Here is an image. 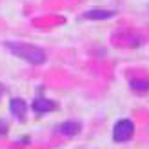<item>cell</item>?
Returning a JSON list of instances; mask_svg holds the SVG:
<instances>
[{
  "mask_svg": "<svg viewBox=\"0 0 149 149\" xmlns=\"http://www.w3.org/2000/svg\"><path fill=\"white\" fill-rule=\"evenodd\" d=\"M111 17H115V11H107V9H91L82 15V18L86 20H106Z\"/></svg>",
  "mask_w": 149,
  "mask_h": 149,
  "instance_id": "obj_4",
  "label": "cell"
},
{
  "mask_svg": "<svg viewBox=\"0 0 149 149\" xmlns=\"http://www.w3.org/2000/svg\"><path fill=\"white\" fill-rule=\"evenodd\" d=\"M33 109H35V113H38V115L51 113V111L56 109V102L49 100V98H42V96H38V98H35V102H33Z\"/></svg>",
  "mask_w": 149,
  "mask_h": 149,
  "instance_id": "obj_3",
  "label": "cell"
},
{
  "mask_svg": "<svg viewBox=\"0 0 149 149\" xmlns=\"http://www.w3.org/2000/svg\"><path fill=\"white\" fill-rule=\"evenodd\" d=\"M58 131H60L62 135L73 136V135H77V133L80 131V124L78 122H73V120H68V122H64L60 127H58Z\"/></svg>",
  "mask_w": 149,
  "mask_h": 149,
  "instance_id": "obj_6",
  "label": "cell"
},
{
  "mask_svg": "<svg viewBox=\"0 0 149 149\" xmlns=\"http://www.w3.org/2000/svg\"><path fill=\"white\" fill-rule=\"evenodd\" d=\"M135 133V125L131 120H118L113 129V138L116 142H127Z\"/></svg>",
  "mask_w": 149,
  "mask_h": 149,
  "instance_id": "obj_2",
  "label": "cell"
},
{
  "mask_svg": "<svg viewBox=\"0 0 149 149\" xmlns=\"http://www.w3.org/2000/svg\"><path fill=\"white\" fill-rule=\"evenodd\" d=\"M6 47L11 51L13 55L20 56L22 60H26L33 65H40L46 62V53L40 49L33 46V44H26V42H6Z\"/></svg>",
  "mask_w": 149,
  "mask_h": 149,
  "instance_id": "obj_1",
  "label": "cell"
},
{
  "mask_svg": "<svg viewBox=\"0 0 149 149\" xmlns=\"http://www.w3.org/2000/svg\"><path fill=\"white\" fill-rule=\"evenodd\" d=\"M131 87L136 89V91H146V89H149V82H147V80H144V82L133 80V82H131Z\"/></svg>",
  "mask_w": 149,
  "mask_h": 149,
  "instance_id": "obj_7",
  "label": "cell"
},
{
  "mask_svg": "<svg viewBox=\"0 0 149 149\" xmlns=\"http://www.w3.org/2000/svg\"><path fill=\"white\" fill-rule=\"evenodd\" d=\"M0 95H2V89H0Z\"/></svg>",
  "mask_w": 149,
  "mask_h": 149,
  "instance_id": "obj_8",
  "label": "cell"
},
{
  "mask_svg": "<svg viewBox=\"0 0 149 149\" xmlns=\"http://www.w3.org/2000/svg\"><path fill=\"white\" fill-rule=\"evenodd\" d=\"M9 109H11V113H13L15 116L24 118L26 111H27V104L22 100V98H13V100L9 102Z\"/></svg>",
  "mask_w": 149,
  "mask_h": 149,
  "instance_id": "obj_5",
  "label": "cell"
}]
</instances>
